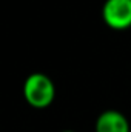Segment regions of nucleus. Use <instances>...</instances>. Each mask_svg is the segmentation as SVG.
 Instances as JSON below:
<instances>
[{
  "instance_id": "obj_1",
  "label": "nucleus",
  "mask_w": 131,
  "mask_h": 132,
  "mask_svg": "<svg viewBox=\"0 0 131 132\" xmlns=\"http://www.w3.org/2000/svg\"><path fill=\"white\" fill-rule=\"evenodd\" d=\"M23 97L34 109H46L56 98L54 81L43 72L30 74L23 83Z\"/></svg>"
},
{
  "instance_id": "obj_2",
  "label": "nucleus",
  "mask_w": 131,
  "mask_h": 132,
  "mask_svg": "<svg viewBox=\"0 0 131 132\" xmlns=\"http://www.w3.org/2000/svg\"><path fill=\"white\" fill-rule=\"evenodd\" d=\"M102 19L105 25L114 31L131 28V0H105Z\"/></svg>"
},
{
  "instance_id": "obj_3",
  "label": "nucleus",
  "mask_w": 131,
  "mask_h": 132,
  "mask_svg": "<svg viewBox=\"0 0 131 132\" xmlns=\"http://www.w3.org/2000/svg\"><path fill=\"white\" fill-rule=\"evenodd\" d=\"M96 132H130V123L128 118L116 111V109H108L103 111L96 120L94 125Z\"/></svg>"
},
{
  "instance_id": "obj_4",
  "label": "nucleus",
  "mask_w": 131,
  "mask_h": 132,
  "mask_svg": "<svg viewBox=\"0 0 131 132\" xmlns=\"http://www.w3.org/2000/svg\"><path fill=\"white\" fill-rule=\"evenodd\" d=\"M62 132H76V131H71V129H65V131H62Z\"/></svg>"
}]
</instances>
